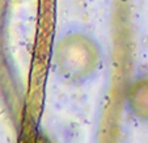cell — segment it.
Masks as SVG:
<instances>
[{"mask_svg": "<svg viewBox=\"0 0 148 143\" xmlns=\"http://www.w3.org/2000/svg\"><path fill=\"white\" fill-rule=\"evenodd\" d=\"M129 104L136 117L148 121V76L134 81L129 92Z\"/></svg>", "mask_w": 148, "mask_h": 143, "instance_id": "cell-1", "label": "cell"}]
</instances>
